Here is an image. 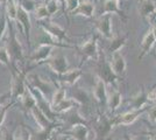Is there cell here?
<instances>
[{
  "label": "cell",
  "mask_w": 156,
  "mask_h": 140,
  "mask_svg": "<svg viewBox=\"0 0 156 140\" xmlns=\"http://www.w3.org/2000/svg\"><path fill=\"white\" fill-rule=\"evenodd\" d=\"M101 14H118L124 20H127V15L124 13V11L120 8L119 2L117 0H105L104 7L101 9Z\"/></svg>",
  "instance_id": "e0dca14e"
},
{
  "label": "cell",
  "mask_w": 156,
  "mask_h": 140,
  "mask_svg": "<svg viewBox=\"0 0 156 140\" xmlns=\"http://www.w3.org/2000/svg\"><path fill=\"white\" fill-rule=\"evenodd\" d=\"M93 97L98 103L103 106L107 105V89L104 81H101L99 77L96 78V83L93 87Z\"/></svg>",
  "instance_id": "5bb4252c"
},
{
  "label": "cell",
  "mask_w": 156,
  "mask_h": 140,
  "mask_svg": "<svg viewBox=\"0 0 156 140\" xmlns=\"http://www.w3.org/2000/svg\"><path fill=\"white\" fill-rule=\"evenodd\" d=\"M94 13V5L91 1H82L78 7L72 12V15H83L86 18H92Z\"/></svg>",
  "instance_id": "44dd1931"
},
{
  "label": "cell",
  "mask_w": 156,
  "mask_h": 140,
  "mask_svg": "<svg viewBox=\"0 0 156 140\" xmlns=\"http://www.w3.org/2000/svg\"><path fill=\"white\" fill-rule=\"evenodd\" d=\"M1 1H4V0H0V2H1Z\"/></svg>",
  "instance_id": "681fc988"
},
{
  "label": "cell",
  "mask_w": 156,
  "mask_h": 140,
  "mask_svg": "<svg viewBox=\"0 0 156 140\" xmlns=\"http://www.w3.org/2000/svg\"><path fill=\"white\" fill-rule=\"evenodd\" d=\"M79 5V0H65L64 8H66V12L71 14Z\"/></svg>",
  "instance_id": "d590c367"
},
{
  "label": "cell",
  "mask_w": 156,
  "mask_h": 140,
  "mask_svg": "<svg viewBox=\"0 0 156 140\" xmlns=\"http://www.w3.org/2000/svg\"><path fill=\"white\" fill-rule=\"evenodd\" d=\"M149 134V140H156V132H150Z\"/></svg>",
  "instance_id": "f6af8a7d"
},
{
  "label": "cell",
  "mask_w": 156,
  "mask_h": 140,
  "mask_svg": "<svg viewBox=\"0 0 156 140\" xmlns=\"http://www.w3.org/2000/svg\"><path fill=\"white\" fill-rule=\"evenodd\" d=\"M111 55H112V59H111L110 64L113 73L115 74L118 77L124 76L126 73V61H125L124 55L121 54V52H115Z\"/></svg>",
  "instance_id": "7c38bea8"
},
{
  "label": "cell",
  "mask_w": 156,
  "mask_h": 140,
  "mask_svg": "<svg viewBox=\"0 0 156 140\" xmlns=\"http://www.w3.org/2000/svg\"><path fill=\"white\" fill-rule=\"evenodd\" d=\"M118 2H119V4H120V1H122V0H117Z\"/></svg>",
  "instance_id": "c3c4849f"
},
{
  "label": "cell",
  "mask_w": 156,
  "mask_h": 140,
  "mask_svg": "<svg viewBox=\"0 0 156 140\" xmlns=\"http://www.w3.org/2000/svg\"><path fill=\"white\" fill-rule=\"evenodd\" d=\"M46 7L49 15H54L59 9V2L56 0H49L46 4Z\"/></svg>",
  "instance_id": "e575fe53"
},
{
  "label": "cell",
  "mask_w": 156,
  "mask_h": 140,
  "mask_svg": "<svg viewBox=\"0 0 156 140\" xmlns=\"http://www.w3.org/2000/svg\"><path fill=\"white\" fill-rule=\"evenodd\" d=\"M71 138L69 137V135H66V134H57L56 137H54L52 140H70Z\"/></svg>",
  "instance_id": "ee69618b"
},
{
  "label": "cell",
  "mask_w": 156,
  "mask_h": 140,
  "mask_svg": "<svg viewBox=\"0 0 156 140\" xmlns=\"http://www.w3.org/2000/svg\"><path fill=\"white\" fill-rule=\"evenodd\" d=\"M20 6L22 7L26 12H28V13H30V12H33V11H35V8H36L35 2H34L33 0H23L22 4H21Z\"/></svg>",
  "instance_id": "8d00e7d4"
},
{
  "label": "cell",
  "mask_w": 156,
  "mask_h": 140,
  "mask_svg": "<svg viewBox=\"0 0 156 140\" xmlns=\"http://www.w3.org/2000/svg\"><path fill=\"white\" fill-rule=\"evenodd\" d=\"M127 39H128V35H122V36H113L111 39L110 46H108V52L111 54L115 53V52H120L121 48L126 45L127 42Z\"/></svg>",
  "instance_id": "4316f807"
},
{
  "label": "cell",
  "mask_w": 156,
  "mask_h": 140,
  "mask_svg": "<svg viewBox=\"0 0 156 140\" xmlns=\"http://www.w3.org/2000/svg\"><path fill=\"white\" fill-rule=\"evenodd\" d=\"M65 95H66V91H65L64 88H58L55 90V92L52 95L51 100H50V104H51V107L57 105L58 103H61L63 99H65Z\"/></svg>",
  "instance_id": "4dcf8cb0"
},
{
  "label": "cell",
  "mask_w": 156,
  "mask_h": 140,
  "mask_svg": "<svg viewBox=\"0 0 156 140\" xmlns=\"http://www.w3.org/2000/svg\"><path fill=\"white\" fill-rule=\"evenodd\" d=\"M7 23H8V20H7L6 13L1 14V15H0V39H1V36L4 35L5 31H6Z\"/></svg>",
  "instance_id": "f35d334b"
},
{
  "label": "cell",
  "mask_w": 156,
  "mask_h": 140,
  "mask_svg": "<svg viewBox=\"0 0 156 140\" xmlns=\"http://www.w3.org/2000/svg\"><path fill=\"white\" fill-rule=\"evenodd\" d=\"M82 75H83V71L79 68H77V69H69L66 73L62 74V75H57V80H58V82L63 83V84L73 85L82 77Z\"/></svg>",
  "instance_id": "2e32d148"
},
{
  "label": "cell",
  "mask_w": 156,
  "mask_h": 140,
  "mask_svg": "<svg viewBox=\"0 0 156 140\" xmlns=\"http://www.w3.org/2000/svg\"><path fill=\"white\" fill-rule=\"evenodd\" d=\"M0 140H14V133H9L6 128H4L1 131Z\"/></svg>",
  "instance_id": "ab89813d"
},
{
  "label": "cell",
  "mask_w": 156,
  "mask_h": 140,
  "mask_svg": "<svg viewBox=\"0 0 156 140\" xmlns=\"http://www.w3.org/2000/svg\"><path fill=\"white\" fill-rule=\"evenodd\" d=\"M43 63H46L52 71H55L56 75H62L69 70V61L62 53H57L56 55L51 54V56L47 59Z\"/></svg>",
  "instance_id": "5b68a950"
},
{
  "label": "cell",
  "mask_w": 156,
  "mask_h": 140,
  "mask_svg": "<svg viewBox=\"0 0 156 140\" xmlns=\"http://www.w3.org/2000/svg\"><path fill=\"white\" fill-rule=\"evenodd\" d=\"M27 84H29L32 88L36 89L37 91L42 93L44 96V98L51 100V97L54 92H55V87L52 85L50 82L44 81L43 78H41V76H39L37 74H29L27 77Z\"/></svg>",
  "instance_id": "6da1fadb"
},
{
  "label": "cell",
  "mask_w": 156,
  "mask_h": 140,
  "mask_svg": "<svg viewBox=\"0 0 156 140\" xmlns=\"http://www.w3.org/2000/svg\"><path fill=\"white\" fill-rule=\"evenodd\" d=\"M75 106H79V105L72 98H65L61 103H58L57 105L52 106V110H54V112L56 114H62L64 113V112H66V111L73 109Z\"/></svg>",
  "instance_id": "484cf974"
},
{
  "label": "cell",
  "mask_w": 156,
  "mask_h": 140,
  "mask_svg": "<svg viewBox=\"0 0 156 140\" xmlns=\"http://www.w3.org/2000/svg\"><path fill=\"white\" fill-rule=\"evenodd\" d=\"M27 87V85H26ZM21 102H22V106L26 109L27 111H32L33 107L36 106V100H35V97L33 96V93L27 89L26 92L23 93L22 98H21Z\"/></svg>",
  "instance_id": "f1b7e54d"
},
{
  "label": "cell",
  "mask_w": 156,
  "mask_h": 140,
  "mask_svg": "<svg viewBox=\"0 0 156 140\" xmlns=\"http://www.w3.org/2000/svg\"><path fill=\"white\" fill-rule=\"evenodd\" d=\"M30 113H32L35 121L37 123V125H39L41 128H48V127H51V126H54V125H56V123H51L44 114L40 111V109L37 106L33 107Z\"/></svg>",
  "instance_id": "603a6c76"
},
{
  "label": "cell",
  "mask_w": 156,
  "mask_h": 140,
  "mask_svg": "<svg viewBox=\"0 0 156 140\" xmlns=\"http://www.w3.org/2000/svg\"><path fill=\"white\" fill-rule=\"evenodd\" d=\"M122 96L121 92L118 91L117 89H112L111 91H107V106L110 111H115L118 107L121 105Z\"/></svg>",
  "instance_id": "ffe728a7"
},
{
  "label": "cell",
  "mask_w": 156,
  "mask_h": 140,
  "mask_svg": "<svg viewBox=\"0 0 156 140\" xmlns=\"http://www.w3.org/2000/svg\"><path fill=\"white\" fill-rule=\"evenodd\" d=\"M34 13H35V19L36 20H44L48 16H50L49 13H48V11H47L46 5H40V6H37L35 8Z\"/></svg>",
  "instance_id": "d6a6232c"
},
{
  "label": "cell",
  "mask_w": 156,
  "mask_h": 140,
  "mask_svg": "<svg viewBox=\"0 0 156 140\" xmlns=\"http://www.w3.org/2000/svg\"><path fill=\"white\" fill-rule=\"evenodd\" d=\"M147 99L148 103H155L156 102V88H153L149 90V92H147Z\"/></svg>",
  "instance_id": "60d3db41"
},
{
  "label": "cell",
  "mask_w": 156,
  "mask_h": 140,
  "mask_svg": "<svg viewBox=\"0 0 156 140\" xmlns=\"http://www.w3.org/2000/svg\"><path fill=\"white\" fill-rule=\"evenodd\" d=\"M64 134L69 135L75 140H87L89 139V128L86 125H75Z\"/></svg>",
  "instance_id": "d6986e66"
},
{
  "label": "cell",
  "mask_w": 156,
  "mask_h": 140,
  "mask_svg": "<svg viewBox=\"0 0 156 140\" xmlns=\"http://www.w3.org/2000/svg\"><path fill=\"white\" fill-rule=\"evenodd\" d=\"M13 104H14V100L0 107V126L2 125V123H4V120H5V116H6L7 111L11 109V106H13Z\"/></svg>",
  "instance_id": "74e56055"
},
{
  "label": "cell",
  "mask_w": 156,
  "mask_h": 140,
  "mask_svg": "<svg viewBox=\"0 0 156 140\" xmlns=\"http://www.w3.org/2000/svg\"><path fill=\"white\" fill-rule=\"evenodd\" d=\"M144 111H146V107L140 109V110H132V111H128V112H125V113L115 117V124H117V126L118 125H130V124H133Z\"/></svg>",
  "instance_id": "9a60e30c"
},
{
  "label": "cell",
  "mask_w": 156,
  "mask_h": 140,
  "mask_svg": "<svg viewBox=\"0 0 156 140\" xmlns=\"http://www.w3.org/2000/svg\"><path fill=\"white\" fill-rule=\"evenodd\" d=\"M6 49L8 52L9 57H11V62L23 60V49H22V46L16 38V33L14 31L12 22H9V36H8V41H7Z\"/></svg>",
  "instance_id": "7a4b0ae2"
},
{
  "label": "cell",
  "mask_w": 156,
  "mask_h": 140,
  "mask_svg": "<svg viewBox=\"0 0 156 140\" xmlns=\"http://www.w3.org/2000/svg\"><path fill=\"white\" fill-rule=\"evenodd\" d=\"M79 54L82 55V60H99V52H98V40L97 36H92L90 40H87L85 43L78 48Z\"/></svg>",
  "instance_id": "8992f818"
},
{
  "label": "cell",
  "mask_w": 156,
  "mask_h": 140,
  "mask_svg": "<svg viewBox=\"0 0 156 140\" xmlns=\"http://www.w3.org/2000/svg\"><path fill=\"white\" fill-rule=\"evenodd\" d=\"M0 63L5 64L6 67H12V62H11V57L8 55L6 47H0Z\"/></svg>",
  "instance_id": "836d02e7"
},
{
  "label": "cell",
  "mask_w": 156,
  "mask_h": 140,
  "mask_svg": "<svg viewBox=\"0 0 156 140\" xmlns=\"http://www.w3.org/2000/svg\"><path fill=\"white\" fill-rule=\"evenodd\" d=\"M58 118L63 120V123L66 124L68 126H70V128H71L72 126H75V125H80V124L87 126V121L85 120V118L82 114L79 113L78 106L76 107V109L73 107V109L66 111L64 113L58 114Z\"/></svg>",
  "instance_id": "9c48e42d"
},
{
  "label": "cell",
  "mask_w": 156,
  "mask_h": 140,
  "mask_svg": "<svg viewBox=\"0 0 156 140\" xmlns=\"http://www.w3.org/2000/svg\"><path fill=\"white\" fill-rule=\"evenodd\" d=\"M94 27L104 36L105 39L111 40L113 38L112 33V15L111 14H100V16L94 21Z\"/></svg>",
  "instance_id": "30bf717a"
},
{
  "label": "cell",
  "mask_w": 156,
  "mask_h": 140,
  "mask_svg": "<svg viewBox=\"0 0 156 140\" xmlns=\"http://www.w3.org/2000/svg\"><path fill=\"white\" fill-rule=\"evenodd\" d=\"M6 16L9 20H16V11H18V4L15 0H6Z\"/></svg>",
  "instance_id": "f546056e"
},
{
  "label": "cell",
  "mask_w": 156,
  "mask_h": 140,
  "mask_svg": "<svg viewBox=\"0 0 156 140\" xmlns=\"http://www.w3.org/2000/svg\"><path fill=\"white\" fill-rule=\"evenodd\" d=\"M9 97H12V96H11V92L1 93V95H0V106H4V103H5Z\"/></svg>",
  "instance_id": "7bdbcfd3"
},
{
  "label": "cell",
  "mask_w": 156,
  "mask_h": 140,
  "mask_svg": "<svg viewBox=\"0 0 156 140\" xmlns=\"http://www.w3.org/2000/svg\"><path fill=\"white\" fill-rule=\"evenodd\" d=\"M155 43H156V42H155Z\"/></svg>",
  "instance_id": "f907efd6"
},
{
  "label": "cell",
  "mask_w": 156,
  "mask_h": 140,
  "mask_svg": "<svg viewBox=\"0 0 156 140\" xmlns=\"http://www.w3.org/2000/svg\"><path fill=\"white\" fill-rule=\"evenodd\" d=\"M130 140H144V139H143L142 137H141V138H140V137H136V138H132Z\"/></svg>",
  "instance_id": "bcb514c9"
},
{
  "label": "cell",
  "mask_w": 156,
  "mask_h": 140,
  "mask_svg": "<svg viewBox=\"0 0 156 140\" xmlns=\"http://www.w3.org/2000/svg\"><path fill=\"white\" fill-rule=\"evenodd\" d=\"M117 126L115 117L108 118L107 116H100L94 124V132H96V140H105L111 134L113 127Z\"/></svg>",
  "instance_id": "277c9868"
},
{
  "label": "cell",
  "mask_w": 156,
  "mask_h": 140,
  "mask_svg": "<svg viewBox=\"0 0 156 140\" xmlns=\"http://www.w3.org/2000/svg\"><path fill=\"white\" fill-rule=\"evenodd\" d=\"M97 74L101 81H104L105 84H112L113 82L118 81L120 77H118L115 74L113 73L112 68H111L110 62L105 60L103 56V60H98V66H97Z\"/></svg>",
  "instance_id": "52a82bcc"
},
{
  "label": "cell",
  "mask_w": 156,
  "mask_h": 140,
  "mask_svg": "<svg viewBox=\"0 0 156 140\" xmlns=\"http://www.w3.org/2000/svg\"><path fill=\"white\" fill-rule=\"evenodd\" d=\"M56 1H58L59 4H62V5L64 6V1H65V0H56Z\"/></svg>",
  "instance_id": "7dc6e473"
},
{
  "label": "cell",
  "mask_w": 156,
  "mask_h": 140,
  "mask_svg": "<svg viewBox=\"0 0 156 140\" xmlns=\"http://www.w3.org/2000/svg\"><path fill=\"white\" fill-rule=\"evenodd\" d=\"M155 42H156L155 35L153 33V31L149 29V31L147 32V34L144 35L142 42H141V53H140L139 57H137L139 61H141L147 54L149 53V50L151 49V47L155 45Z\"/></svg>",
  "instance_id": "ac0fdd59"
},
{
  "label": "cell",
  "mask_w": 156,
  "mask_h": 140,
  "mask_svg": "<svg viewBox=\"0 0 156 140\" xmlns=\"http://www.w3.org/2000/svg\"><path fill=\"white\" fill-rule=\"evenodd\" d=\"M52 46L49 45H39V47L35 49V52L28 57L30 62H37V63H43L47 59H49L52 54Z\"/></svg>",
  "instance_id": "4fadbf2b"
},
{
  "label": "cell",
  "mask_w": 156,
  "mask_h": 140,
  "mask_svg": "<svg viewBox=\"0 0 156 140\" xmlns=\"http://www.w3.org/2000/svg\"><path fill=\"white\" fill-rule=\"evenodd\" d=\"M130 105L133 107V110H140V109H143L146 107L147 103H148V99H147V92L144 90H141L139 91L136 95H134L129 100Z\"/></svg>",
  "instance_id": "cb8c5ba5"
},
{
  "label": "cell",
  "mask_w": 156,
  "mask_h": 140,
  "mask_svg": "<svg viewBox=\"0 0 156 140\" xmlns=\"http://www.w3.org/2000/svg\"><path fill=\"white\" fill-rule=\"evenodd\" d=\"M148 117H149L150 121H156V105L151 106L149 109V112H148Z\"/></svg>",
  "instance_id": "b9f144b4"
},
{
  "label": "cell",
  "mask_w": 156,
  "mask_h": 140,
  "mask_svg": "<svg viewBox=\"0 0 156 140\" xmlns=\"http://www.w3.org/2000/svg\"><path fill=\"white\" fill-rule=\"evenodd\" d=\"M16 20L19 21L21 27H22V29H23V33H25V36H26L28 47H30V31H32V21H30L29 13L26 12V11L20 6V5H18Z\"/></svg>",
  "instance_id": "8fae6325"
},
{
  "label": "cell",
  "mask_w": 156,
  "mask_h": 140,
  "mask_svg": "<svg viewBox=\"0 0 156 140\" xmlns=\"http://www.w3.org/2000/svg\"><path fill=\"white\" fill-rule=\"evenodd\" d=\"M72 99L75 100L78 105L80 106V105H87V104H90L91 97H90V95L86 92L84 89L76 87L72 89Z\"/></svg>",
  "instance_id": "7402d4cb"
},
{
  "label": "cell",
  "mask_w": 156,
  "mask_h": 140,
  "mask_svg": "<svg viewBox=\"0 0 156 140\" xmlns=\"http://www.w3.org/2000/svg\"><path fill=\"white\" fill-rule=\"evenodd\" d=\"M14 140H32V134L25 126H21L16 133H14Z\"/></svg>",
  "instance_id": "1f68e13d"
},
{
  "label": "cell",
  "mask_w": 156,
  "mask_h": 140,
  "mask_svg": "<svg viewBox=\"0 0 156 140\" xmlns=\"http://www.w3.org/2000/svg\"><path fill=\"white\" fill-rule=\"evenodd\" d=\"M41 28L47 32L51 36L52 39H55L58 42H70L69 38L66 36V31H65L63 27H61L58 23H55V22H41Z\"/></svg>",
  "instance_id": "ba28073f"
},
{
  "label": "cell",
  "mask_w": 156,
  "mask_h": 140,
  "mask_svg": "<svg viewBox=\"0 0 156 140\" xmlns=\"http://www.w3.org/2000/svg\"><path fill=\"white\" fill-rule=\"evenodd\" d=\"M12 83H11V96L13 100L18 98H22L23 93L26 92V73L25 71H19L16 69H12Z\"/></svg>",
  "instance_id": "3957f363"
},
{
  "label": "cell",
  "mask_w": 156,
  "mask_h": 140,
  "mask_svg": "<svg viewBox=\"0 0 156 140\" xmlns=\"http://www.w3.org/2000/svg\"><path fill=\"white\" fill-rule=\"evenodd\" d=\"M58 126L57 124L48 128H41L40 131L32 134V140H50L52 138V133L55 131V128Z\"/></svg>",
  "instance_id": "83f0119b"
},
{
  "label": "cell",
  "mask_w": 156,
  "mask_h": 140,
  "mask_svg": "<svg viewBox=\"0 0 156 140\" xmlns=\"http://www.w3.org/2000/svg\"><path fill=\"white\" fill-rule=\"evenodd\" d=\"M155 12H156V6L151 0H140L139 13H140V15L142 18L148 19L150 15L153 13H155Z\"/></svg>",
  "instance_id": "d4e9b609"
}]
</instances>
